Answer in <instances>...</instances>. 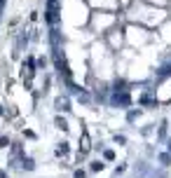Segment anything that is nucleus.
<instances>
[{"label": "nucleus", "mask_w": 171, "mask_h": 178, "mask_svg": "<svg viewBox=\"0 0 171 178\" xmlns=\"http://www.w3.org/2000/svg\"><path fill=\"white\" fill-rule=\"evenodd\" d=\"M82 152H89V136H82Z\"/></svg>", "instance_id": "f257e3e1"}]
</instances>
